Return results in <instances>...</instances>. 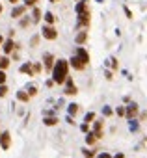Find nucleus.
Here are the masks:
<instances>
[{
    "mask_svg": "<svg viewBox=\"0 0 147 158\" xmlns=\"http://www.w3.org/2000/svg\"><path fill=\"white\" fill-rule=\"evenodd\" d=\"M67 69H69V61L65 60H58L52 67V76H54V82L56 84H61V82L67 80Z\"/></svg>",
    "mask_w": 147,
    "mask_h": 158,
    "instance_id": "obj_1",
    "label": "nucleus"
},
{
    "mask_svg": "<svg viewBox=\"0 0 147 158\" xmlns=\"http://www.w3.org/2000/svg\"><path fill=\"white\" fill-rule=\"evenodd\" d=\"M43 36H45V39H56V37H58V32H56L50 24H48V26H45V28H43Z\"/></svg>",
    "mask_w": 147,
    "mask_h": 158,
    "instance_id": "obj_2",
    "label": "nucleus"
},
{
    "mask_svg": "<svg viewBox=\"0 0 147 158\" xmlns=\"http://www.w3.org/2000/svg\"><path fill=\"white\" fill-rule=\"evenodd\" d=\"M65 93L67 95H75L76 93V87H75V84H73V80L67 76V80H65Z\"/></svg>",
    "mask_w": 147,
    "mask_h": 158,
    "instance_id": "obj_3",
    "label": "nucleus"
},
{
    "mask_svg": "<svg viewBox=\"0 0 147 158\" xmlns=\"http://www.w3.org/2000/svg\"><path fill=\"white\" fill-rule=\"evenodd\" d=\"M71 65L75 67V69H78V71H82L84 69V65H86V63H84V61L78 58V56H75V58H71Z\"/></svg>",
    "mask_w": 147,
    "mask_h": 158,
    "instance_id": "obj_4",
    "label": "nucleus"
},
{
    "mask_svg": "<svg viewBox=\"0 0 147 158\" xmlns=\"http://www.w3.org/2000/svg\"><path fill=\"white\" fill-rule=\"evenodd\" d=\"M76 56H78V58L84 61V63H88V61H89V56H88V52L84 50L82 47H78V49H76Z\"/></svg>",
    "mask_w": 147,
    "mask_h": 158,
    "instance_id": "obj_5",
    "label": "nucleus"
},
{
    "mask_svg": "<svg viewBox=\"0 0 147 158\" xmlns=\"http://www.w3.org/2000/svg\"><path fill=\"white\" fill-rule=\"evenodd\" d=\"M0 145H2V149H8L10 147V134L8 132L0 134Z\"/></svg>",
    "mask_w": 147,
    "mask_h": 158,
    "instance_id": "obj_6",
    "label": "nucleus"
},
{
    "mask_svg": "<svg viewBox=\"0 0 147 158\" xmlns=\"http://www.w3.org/2000/svg\"><path fill=\"white\" fill-rule=\"evenodd\" d=\"M43 60H45V67H47V69H48V71H52V63H54V56H52V54H48V52H47Z\"/></svg>",
    "mask_w": 147,
    "mask_h": 158,
    "instance_id": "obj_7",
    "label": "nucleus"
},
{
    "mask_svg": "<svg viewBox=\"0 0 147 158\" xmlns=\"http://www.w3.org/2000/svg\"><path fill=\"white\" fill-rule=\"evenodd\" d=\"M78 23H80V24H88V23H89V13H88V11L78 13Z\"/></svg>",
    "mask_w": 147,
    "mask_h": 158,
    "instance_id": "obj_8",
    "label": "nucleus"
},
{
    "mask_svg": "<svg viewBox=\"0 0 147 158\" xmlns=\"http://www.w3.org/2000/svg\"><path fill=\"white\" fill-rule=\"evenodd\" d=\"M125 114H127L129 117H134V115L138 114V106H136V104H130V106L127 108V112H125Z\"/></svg>",
    "mask_w": 147,
    "mask_h": 158,
    "instance_id": "obj_9",
    "label": "nucleus"
},
{
    "mask_svg": "<svg viewBox=\"0 0 147 158\" xmlns=\"http://www.w3.org/2000/svg\"><path fill=\"white\" fill-rule=\"evenodd\" d=\"M13 49H15V45H13V41H10V39H8V41H4V52H6V54H10V52H11Z\"/></svg>",
    "mask_w": 147,
    "mask_h": 158,
    "instance_id": "obj_10",
    "label": "nucleus"
},
{
    "mask_svg": "<svg viewBox=\"0 0 147 158\" xmlns=\"http://www.w3.org/2000/svg\"><path fill=\"white\" fill-rule=\"evenodd\" d=\"M20 73H28L30 76H34V73H32V67H30V63H24L23 67H20Z\"/></svg>",
    "mask_w": 147,
    "mask_h": 158,
    "instance_id": "obj_11",
    "label": "nucleus"
},
{
    "mask_svg": "<svg viewBox=\"0 0 147 158\" xmlns=\"http://www.w3.org/2000/svg\"><path fill=\"white\" fill-rule=\"evenodd\" d=\"M32 17H34V20L37 23V20L41 19V9H39V8H34V11H32Z\"/></svg>",
    "mask_w": 147,
    "mask_h": 158,
    "instance_id": "obj_12",
    "label": "nucleus"
},
{
    "mask_svg": "<svg viewBox=\"0 0 147 158\" xmlns=\"http://www.w3.org/2000/svg\"><path fill=\"white\" fill-rule=\"evenodd\" d=\"M8 65H10V60H8V56H6V58H0V69L4 71Z\"/></svg>",
    "mask_w": 147,
    "mask_h": 158,
    "instance_id": "obj_13",
    "label": "nucleus"
},
{
    "mask_svg": "<svg viewBox=\"0 0 147 158\" xmlns=\"http://www.w3.org/2000/svg\"><path fill=\"white\" fill-rule=\"evenodd\" d=\"M76 112H78V104H75V102L69 104V115H75Z\"/></svg>",
    "mask_w": 147,
    "mask_h": 158,
    "instance_id": "obj_14",
    "label": "nucleus"
},
{
    "mask_svg": "<svg viewBox=\"0 0 147 158\" xmlns=\"http://www.w3.org/2000/svg\"><path fill=\"white\" fill-rule=\"evenodd\" d=\"M24 13V8H15L13 9V13H11V17H20Z\"/></svg>",
    "mask_w": 147,
    "mask_h": 158,
    "instance_id": "obj_15",
    "label": "nucleus"
},
{
    "mask_svg": "<svg viewBox=\"0 0 147 158\" xmlns=\"http://www.w3.org/2000/svg\"><path fill=\"white\" fill-rule=\"evenodd\" d=\"M86 37H88L86 32H80L78 36H76V43H84V41H86Z\"/></svg>",
    "mask_w": 147,
    "mask_h": 158,
    "instance_id": "obj_16",
    "label": "nucleus"
},
{
    "mask_svg": "<svg viewBox=\"0 0 147 158\" xmlns=\"http://www.w3.org/2000/svg\"><path fill=\"white\" fill-rule=\"evenodd\" d=\"M82 11H86V2H78V4H76V13H82Z\"/></svg>",
    "mask_w": 147,
    "mask_h": 158,
    "instance_id": "obj_17",
    "label": "nucleus"
},
{
    "mask_svg": "<svg viewBox=\"0 0 147 158\" xmlns=\"http://www.w3.org/2000/svg\"><path fill=\"white\" fill-rule=\"evenodd\" d=\"M95 140H97V134H93V132L88 134V138H86V141L89 143V145H91V143H95Z\"/></svg>",
    "mask_w": 147,
    "mask_h": 158,
    "instance_id": "obj_18",
    "label": "nucleus"
},
{
    "mask_svg": "<svg viewBox=\"0 0 147 158\" xmlns=\"http://www.w3.org/2000/svg\"><path fill=\"white\" fill-rule=\"evenodd\" d=\"M45 20H47L48 24H52V23H54V15H52L50 11H48V13H45Z\"/></svg>",
    "mask_w": 147,
    "mask_h": 158,
    "instance_id": "obj_19",
    "label": "nucleus"
},
{
    "mask_svg": "<svg viewBox=\"0 0 147 158\" xmlns=\"http://www.w3.org/2000/svg\"><path fill=\"white\" fill-rule=\"evenodd\" d=\"M56 123H58V119H56V117H47V119H45V125H48V127H50V125H56Z\"/></svg>",
    "mask_w": 147,
    "mask_h": 158,
    "instance_id": "obj_20",
    "label": "nucleus"
},
{
    "mask_svg": "<svg viewBox=\"0 0 147 158\" xmlns=\"http://www.w3.org/2000/svg\"><path fill=\"white\" fill-rule=\"evenodd\" d=\"M17 99H19V100H28V93L19 91V93H17Z\"/></svg>",
    "mask_w": 147,
    "mask_h": 158,
    "instance_id": "obj_21",
    "label": "nucleus"
},
{
    "mask_svg": "<svg viewBox=\"0 0 147 158\" xmlns=\"http://www.w3.org/2000/svg\"><path fill=\"white\" fill-rule=\"evenodd\" d=\"M93 119H95V114L89 112V114H86V119H84V121H86V123H91Z\"/></svg>",
    "mask_w": 147,
    "mask_h": 158,
    "instance_id": "obj_22",
    "label": "nucleus"
},
{
    "mask_svg": "<svg viewBox=\"0 0 147 158\" xmlns=\"http://www.w3.org/2000/svg\"><path fill=\"white\" fill-rule=\"evenodd\" d=\"M6 93H8V87H6V84H2L0 86V97H4Z\"/></svg>",
    "mask_w": 147,
    "mask_h": 158,
    "instance_id": "obj_23",
    "label": "nucleus"
},
{
    "mask_svg": "<svg viewBox=\"0 0 147 158\" xmlns=\"http://www.w3.org/2000/svg\"><path fill=\"white\" fill-rule=\"evenodd\" d=\"M2 84H6V73L0 69V86H2Z\"/></svg>",
    "mask_w": 147,
    "mask_h": 158,
    "instance_id": "obj_24",
    "label": "nucleus"
},
{
    "mask_svg": "<svg viewBox=\"0 0 147 158\" xmlns=\"http://www.w3.org/2000/svg\"><path fill=\"white\" fill-rule=\"evenodd\" d=\"M84 156H86V158H93V151H89V149H84Z\"/></svg>",
    "mask_w": 147,
    "mask_h": 158,
    "instance_id": "obj_25",
    "label": "nucleus"
},
{
    "mask_svg": "<svg viewBox=\"0 0 147 158\" xmlns=\"http://www.w3.org/2000/svg\"><path fill=\"white\" fill-rule=\"evenodd\" d=\"M102 114H104V115H110V114H112V110H110L108 106H104V108H102Z\"/></svg>",
    "mask_w": 147,
    "mask_h": 158,
    "instance_id": "obj_26",
    "label": "nucleus"
},
{
    "mask_svg": "<svg viewBox=\"0 0 147 158\" xmlns=\"http://www.w3.org/2000/svg\"><path fill=\"white\" fill-rule=\"evenodd\" d=\"M36 2H37V0H24L26 6H36Z\"/></svg>",
    "mask_w": 147,
    "mask_h": 158,
    "instance_id": "obj_27",
    "label": "nucleus"
},
{
    "mask_svg": "<svg viewBox=\"0 0 147 158\" xmlns=\"http://www.w3.org/2000/svg\"><path fill=\"white\" fill-rule=\"evenodd\" d=\"M28 91H30V95H36V93H37V89L34 87V86H30V87H28Z\"/></svg>",
    "mask_w": 147,
    "mask_h": 158,
    "instance_id": "obj_28",
    "label": "nucleus"
},
{
    "mask_svg": "<svg viewBox=\"0 0 147 158\" xmlns=\"http://www.w3.org/2000/svg\"><path fill=\"white\" fill-rule=\"evenodd\" d=\"M116 112H117V114H119V115H125V108H123V106H119V108H117V110H116Z\"/></svg>",
    "mask_w": 147,
    "mask_h": 158,
    "instance_id": "obj_29",
    "label": "nucleus"
},
{
    "mask_svg": "<svg viewBox=\"0 0 147 158\" xmlns=\"http://www.w3.org/2000/svg\"><path fill=\"white\" fill-rule=\"evenodd\" d=\"M39 71H41V65L36 63V65H34V73H39Z\"/></svg>",
    "mask_w": 147,
    "mask_h": 158,
    "instance_id": "obj_30",
    "label": "nucleus"
},
{
    "mask_svg": "<svg viewBox=\"0 0 147 158\" xmlns=\"http://www.w3.org/2000/svg\"><path fill=\"white\" fill-rule=\"evenodd\" d=\"M97 158H110V154H108V153H102V154H99Z\"/></svg>",
    "mask_w": 147,
    "mask_h": 158,
    "instance_id": "obj_31",
    "label": "nucleus"
},
{
    "mask_svg": "<svg viewBox=\"0 0 147 158\" xmlns=\"http://www.w3.org/2000/svg\"><path fill=\"white\" fill-rule=\"evenodd\" d=\"M10 2H11V4H17V2H19V0H10Z\"/></svg>",
    "mask_w": 147,
    "mask_h": 158,
    "instance_id": "obj_32",
    "label": "nucleus"
},
{
    "mask_svg": "<svg viewBox=\"0 0 147 158\" xmlns=\"http://www.w3.org/2000/svg\"><path fill=\"white\" fill-rule=\"evenodd\" d=\"M2 43H4V39H2V37H0V45H2Z\"/></svg>",
    "mask_w": 147,
    "mask_h": 158,
    "instance_id": "obj_33",
    "label": "nucleus"
},
{
    "mask_svg": "<svg viewBox=\"0 0 147 158\" xmlns=\"http://www.w3.org/2000/svg\"><path fill=\"white\" fill-rule=\"evenodd\" d=\"M0 13H2V4H0Z\"/></svg>",
    "mask_w": 147,
    "mask_h": 158,
    "instance_id": "obj_34",
    "label": "nucleus"
},
{
    "mask_svg": "<svg viewBox=\"0 0 147 158\" xmlns=\"http://www.w3.org/2000/svg\"><path fill=\"white\" fill-rule=\"evenodd\" d=\"M50 2H58V0H50Z\"/></svg>",
    "mask_w": 147,
    "mask_h": 158,
    "instance_id": "obj_35",
    "label": "nucleus"
}]
</instances>
